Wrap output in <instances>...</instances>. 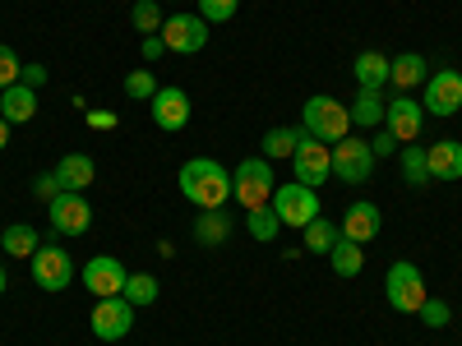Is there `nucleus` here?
Segmentation results:
<instances>
[{
	"instance_id": "obj_24",
	"label": "nucleus",
	"mask_w": 462,
	"mask_h": 346,
	"mask_svg": "<svg viewBox=\"0 0 462 346\" xmlns=\"http://www.w3.org/2000/svg\"><path fill=\"white\" fill-rule=\"evenodd\" d=\"M352 74H356V84H361V88L383 93V84H389V56H379V51H361V56L352 60Z\"/></svg>"
},
{
	"instance_id": "obj_40",
	"label": "nucleus",
	"mask_w": 462,
	"mask_h": 346,
	"mask_svg": "<svg viewBox=\"0 0 462 346\" xmlns=\"http://www.w3.org/2000/svg\"><path fill=\"white\" fill-rule=\"evenodd\" d=\"M162 51H167V47H162V37H158V32L143 37V47H139V56H143V60H158Z\"/></svg>"
},
{
	"instance_id": "obj_8",
	"label": "nucleus",
	"mask_w": 462,
	"mask_h": 346,
	"mask_svg": "<svg viewBox=\"0 0 462 346\" xmlns=\"http://www.w3.org/2000/svg\"><path fill=\"white\" fill-rule=\"evenodd\" d=\"M291 171H296L300 185L319 189V185L333 176V148H328L324 139H315V134H305V139L296 143V152H291Z\"/></svg>"
},
{
	"instance_id": "obj_20",
	"label": "nucleus",
	"mask_w": 462,
	"mask_h": 346,
	"mask_svg": "<svg viewBox=\"0 0 462 346\" xmlns=\"http://www.w3.org/2000/svg\"><path fill=\"white\" fill-rule=\"evenodd\" d=\"M56 176H60V185H65V189H74V195H84V189L93 185V176H97V167H93L88 152H65L60 167H56Z\"/></svg>"
},
{
	"instance_id": "obj_16",
	"label": "nucleus",
	"mask_w": 462,
	"mask_h": 346,
	"mask_svg": "<svg viewBox=\"0 0 462 346\" xmlns=\"http://www.w3.org/2000/svg\"><path fill=\"white\" fill-rule=\"evenodd\" d=\"M379 226H383L379 204H365V199H361V204H352V208L342 213V226H337V231H342L346 241H356V245H370V241L379 236Z\"/></svg>"
},
{
	"instance_id": "obj_41",
	"label": "nucleus",
	"mask_w": 462,
	"mask_h": 346,
	"mask_svg": "<svg viewBox=\"0 0 462 346\" xmlns=\"http://www.w3.org/2000/svg\"><path fill=\"white\" fill-rule=\"evenodd\" d=\"M5 148H10V121L0 115V152H5Z\"/></svg>"
},
{
	"instance_id": "obj_18",
	"label": "nucleus",
	"mask_w": 462,
	"mask_h": 346,
	"mask_svg": "<svg viewBox=\"0 0 462 346\" xmlns=\"http://www.w3.org/2000/svg\"><path fill=\"white\" fill-rule=\"evenodd\" d=\"M426 79H430V65H426V56L402 51V56H393V60H389V84H393L398 93H411L416 84H426Z\"/></svg>"
},
{
	"instance_id": "obj_34",
	"label": "nucleus",
	"mask_w": 462,
	"mask_h": 346,
	"mask_svg": "<svg viewBox=\"0 0 462 346\" xmlns=\"http://www.w3.org/2000/svg\"><path fill=\"white\" fill-rule=\"evenodd\" d=\"M236 10H241V0H199V19L208 23H226Z\"/></svg>"
},
{
	"instance_id": "obj_17",
	"label": "nucleus",
	"mask_w": 462,
	"mask_h": 346,
	"mask_svg": "<svg viewBox=\"0 0 462 346\" xmlns=\"http://www.w3.org/2000/svg\"><path fill=\"white\" fill-rule=\"evenodd\" d=\"M426 167H430V180H462V143L457 139H435L426 148Z\"/></svg>"
},
{
	"instance_id": "obj_5",
	"label": "nucleus",
	"mask_w": 462,
	"mask_h": 346,
	"mask_svg": "<svg viewBox=\"0 0 462 346\" xmlns=\"http://www.w3.org/2000/svg\"><path fill=\"white\" fill-rule=\"evenodd\" d=\"M383 296H389V305L398 314H416L420 305H426V278H420V268L416 263H407V259H398L393 268H389V278H383Z\"/></svg>"
},
{
	"instance_id": "obj_15",
	"label": "nucleus",
	"mask_w": 462,
	"mask_h": 346,
	"mask_svg": "<svg viewBox=\"0 0 462 346\" xmlns=\"http://www.w3.org/2000/svg\"><path fill=\"white\" fill-rule=\"evenodd\" d=\"M125 282H130V273L121 268V259L97 254V259H88V263H84V287H88L97 300H106V296H121V291H125Z\"/></svg>"
},
{
	"instance_id": "obj_31",
	"label": "nucleus",
	"mask_w": 462,
	"mask_h": 346,
	"mask_svg": "<svg viewBox=\"0 0 462 346\" xmlns=\"http://www.w3.org/2000/svg\"><path fill=\"white\" fill-rule=\"evenodd\" d=\"M130 19H134V28L143 32V37H152V32H162V10H158V0H134V10H130Z\"/></svg>"
},
{
	"instance_id": "obj_10",
	"label": "nucleus",
	"mask_w": 462,
	"mask_h": 346,
	"mask_svg": "<svg viewBox=\"0 0 462 346\" xmlns=\"http://www.w3.org/2000/svg\"><path fill=\"white\" fill-rule=\"evenodd\" d=\"M88 323H93V337H97V341H121V337H130V328H134V305H130L125 296H106V300L93 305Z\"/></svg>"
},
{
	"instance_id": "obj_27",
	"label": "nucleus",
	"mask_w": 462,
	"mask_h": 346,
	"mask_svg": "<svg viewBox=\"0 0 462 346\" xmlns=\"http://www.w3.org/2000/svg\"><path fill=\"white\" fill-rule=\"evenodd\" d=\"M337 241H342V231H337V222H328L324 213L305 226V254H328Z\"/></svg>"
},
{
	"instance_id": "obj_35",
	"label": "nucleus",
	"mask_w": 462,
	"mask_h": 346,
	"mask_svg": "<svg viewBox=\"0 0 462 346\" xmlns=\"http://www.w3.org/2000/svg\"><path fill=\"white\" fill-rule=\"evenodd\" d=\"M32 195L42 199V204H51V199H60V195H65V185H60V176H56V171H42V176H32Z\"/></svg>"
},
{
	"instance_id": "obj_19",
	"label": "nucleus",
	"mask_w": 462,
	"mask_h": 346,
	"mask_svg": "<svg viewBox=\"0 0 462 346\" xmlns=\"http://www.w3.org/2000/svg\"><path fill=\"white\" fill-rule=\"evenodd\" d=\"M0 115H5L10 125H28L37 115V88H28V84L5 88V93H0Z\"/></svg>"
},
{
	"instance_id": "obj_26",
	"label": "nucleus",
	"mask_w": 462,
	"mask_h": 346,
	"mask_svg": "<svg viewBox=\"0 0 462 346\" xmlns=\"http://www.w3.org/2000/svg\"><path fill=\"white\" fill-rule=\"evenodd\" d=\"M328 263H333V273H337V278H356L361 268H365V250H361L356 241H346V236H342V241L328 250Z\"/></svg>"
},
{
	"instance_id": "obj_38",
	"label": "nucleus",
	"mask_w": 462,
	"mask_h": 346,
	"mask_svg": "<svg viewBox=\"0 0 462 346\" xmlns=\"http://www.w3.org/2000/svg\"><path fill=\"white\" fill-rule=\"evenodd\" d=\"M84 121H88L93 130H116V111H106V106H84Z\"/></svg>"
},
{
	"instance_id": "obj_30",
	"label": "nucleus",
	"mask_w": 462,
	"mask_h": 346,
	"mask_svg": "<svg viewBox=\"0 0 462 346\" xmlns=\"http://www.w3.org/2000/svg\"><path fill=\"white\" fill-rule=\"evenodd\" d=\"M121 296L134 305V310H139V305H158V278H152V273H130Z\"/></svg>"
},
{
	"instance_id": "obj_12",
	"label": "nucleus",
	"mask_w": 462,
	"mask_h": 346,
	"mask_svg": "<svg viewBox=\"0 0 462 346\" xmlns=\"http://www.w3.org/2000/svg\"><path fill=\"white\" fill-rule=\"evenodd\" d=\"M420 125H426V106H420L411 93L389 97V106H383V130H389L398 143H416L420 139Z\"/></svg>"
},
{
	"instance_id": "obj_14",
	"label": "nucleus",
	"mask_w": 462,
	"mask_h": 346,
	"mask_svg": "<svg viewBox=\"0 0 462 346\" xmlns=\"http://www.w3.org/2000/svg\"><path fill=\"white\" fill-rule=\"evenodd\" d=\"M148 111H152V125H158V130L180 134L189 125V93L185 88H158L152 102H148Z\"/></svg>"
},
{
	"instance_id": "obj_1",
	"label": "nucleus",
	"mask_w": 462,
	"mask_h": 346,
	"mask_svg": "<svg viewBox=\"0 0 462 346\" xmlns=\"http://www.w3.org/2000/svg\"><path fill=\"white\" fill-rule=\"evenodd\" d=\"M176 185L195 208H226V199H231V171L213 158H189L180 167Z\"/></svg>"
},
{
	"instance_id": "obj_32",
	"label": "nucleus",
	"mask_w": 462,
	"mask_h": 346,
	"mask_svg": "<svg viewBox=\"0 0 462 346\" xmlns=\"http://www.w3.org/2000/svg\"><path fill=\"white\" fill-rule=\"evenodd\" d=\"M152 93H158V79H152L148 69H130V74H125V97H134V102H152Z\"/></svg>"
},
{
	"instance_id": "obj_29",
	"label": "nucleus",
	"mask_w": 462,
	"mask_h": 346,
	"mask_svg": "<svg viewBox=\"0 0 462 346\" xmlns=\"http://www.w3.org/2000/svg\"><path fill=\"white\" fill-rule=\"evenodd\" d=\"M245 231H250L259 245H268V241H273L278 231H282V222H278L273 208H250V213H245Z\"/></svg>"
},
{
	"instance_id": "obj_7",
	"label": "nucleus",
	"mask_w": 462,
	"mask_h": 346,
	"mask_svg": "<svg viewBox=\"0 0 462 346\" xmlns=\"http://www.w3.org/2000/svg\"><path fill=\"white\" fill-rule=\"evenodd\" d=\"M420 106H426V115H457L462 111V69H453V65L435 69L420 84Z\"/></svg>"
},
{
	"instance_id": "obj_42",
	"label": "nucleus",
	"mask_w": 462,
	"mask_h": 346,
	"mask_svg": "<svg viewBox=\"0 0 462 346\" xmlns=\"http://www.w3.org/2000/svg\"><path fill=\"white\" fill-rule=\"evenodd\" d=\"M5 287H10V282H5V268H0V296H5Z\"/></svg>"
},
{
	"instance_id": "obj_13",
	"label": "nucleus",
	"mask_w": 462,
	"mask_h": 346,
	"mask_svg": "<svg viewBox=\"0 0 462 346\" xmlns=\"http://www.w3.org/2000/svg\"><path fill=\"white\" fill-rule=\"evenodd\" d=\"M47 213H51L56 236H84V231L93 226V208H88V199H84V195H74V189H65L60 199H51Z\"/></svg>"
},
{
	"instance_id": "obj_3",
	"label": "nucleus",
	"mask_w": 462,
	"mask_h": 346,
	"mask_svg": "<svg viewBox=\"0 0 462 346\" xmlns=\"http://www.w3.org/2000/svg\"><path fill=\"white\" fill-rule=\"evenodd\" d=\"M300 130H305V134H315V139H324V143L333 148L337 139H346V134H352V111H346L337 97L319 93V97H310V102H305Z\"/></svg>"
},
{
	"instance_id": "obj_33",
	"label": "nucleus",
	"mask_w": 462,
	"mask_h": 346,
	"mask_svg": "<svg viewBox=\"0 0 462 346\" xmlns=\"http://www.w3.org/2000/svg\"><path fill=\"white\" fill-rule=\"evenodd\" d=\"M19 74H23V60L14 56V47L0 42V93L14 88V84H19Z\"/></svg>"
},
{
	"instance_id": "obj_4",
	"label": "nucleus",
	"mask_w": 462,
	"mask_h": 346,
	"mask_svg": "<svg viewBox=\"0 0 462 346\" xmlns=\"http://www.w3.org/2000/svg\"><path fill=\"white\" fill-rule=\"evenodd\" d=\"M278 213V222L282 226H296V231H305L324 208H319V189H310V185H300V180H291V185H278L273 189V204H268Z\"/></svg>"
},
{
	"instance_id": "obj_36",
	"label": "nucleus",
	"mask_w": 462,
	"mask_h": 346,
	"mask_svg": "<svg viewBox=\"0 0 462 346\" xmlns=\"http://www.w3.org/2000/svg\"><path fill=\"white\" fill-rule=\"evenodd\" d=\"M416 319L426 323V328H444V323H448V305H444V300H435V296H426V305L416 310Z\"/></svg>"
},
{
	"instance_id": "obj_2",
	"label": "nucleus",
	"mask_w": 462,
	"mask_h": 346,
	"mask_svg": "<svg viewBox=\"0 0 462 346\" xmlns=\"http://www.w3.org/2000/svg\"><path fill=\"white\" fill-rule=\"evenodd\" d=\"M273 189H278V180H273V162L268 158H245L236 171H231V199H236L245 213L273 204Z\"/></svg>"
},
{
	"instance_id": "obj_25",
	"label": "nucleus",
	"mask_w": 462,
	"mask_h": 346,
	"mask_svg": "<svg viewBox=\"0 0 462 346\" xmlns=\"http://www.w3.org/2000/svg\"><path fill=\"white\" fill-rule=\"evenodd\" d=\"M398 167H402V180H407L411 189H420V185H430V167H426V148H420V143H402V148H398Z\"/></svg>"
},
{
	"instance_id": "obj_9",
	"label": "nucleus",
	"mask_w": 462,
	"mask_h": 346,
	"mask_svg": "<svg viewBox=\"0 0 462 346\" xmlns=\"http://www.w3.org/2000/svg\"><path fill=\"white\" fill-rule=\"evenodd\" d=\"M333 176L346 180V185H365L374 176V152H370V139H337L333 143Z\"/></svg>"
},
{
	"instance_id": "obj_28",
	"label": "nucleus",
	"mask_w": 462,
	"mask_h": 346,
	"mask_svg": "<svg viewBox=\"0 0 462 346\" xmlns=\"http://www.w3.org/2000/svg\"><path fill=\"white\" fill-rule=\"evenodd\" d=\"M300 139H305V130H291V125H273V130L263 134V158H268V162H273V158H291Z\"/></svg>"
},
{
	"instance_id": "obj_22",
	"label": "nucleus",
	"mask_w": 462,
	"mask_h": 346,
	"mask_svg": "<svg viewBox=\"0 0 462 346\" xmlns=\"http://www.w3.org/2000/svg\"><path fill=\"white\" fill-rule=\"evenodd\" d=\"M0 250H5L10 259H32L37 250H42V236H37V226H28V222H14V226H5V231H0Z\"/></svg>"
},
{
	"instance_id": "obj_11",
	"label": "nucleus",
	"mask_w": 462,
	"mask_h": 346,
	"mask_svg": "<svg viewBox=\"0 0 462 346\" xmlns=\"http://www.w3.org/2000/svg\"><path fill=\"white\" fill-rule=\"evenodd\" d=\"M162 47L167 51H176V56H195V51H204L208 47V19H199V14H171L167 23H162Z\"/></svg>"
},
{
	"instance_id": "obj_39",
	"label": "nucleus",
	"mask_w": 462,
	"mask_h": 346,
	"mask_svg": "<svg viewBox=\"0 0 462 346\" xmlns=\"http://www.w3.org/2000/svg\"><path fill=\"white\" fill-rule=\"evenodd\" d=\"M19 84H28V88H42V84H47V65H23Z\"/></svg>"
},
{
	"instance_id": "obj_37",
	"label": "nucleus",
	"mask_w": 462,
	"mask_h": 346,
	"mask_svg": "<svg viewBox=\"0 0 462 346\" xmlns=\"http://www.w3.org/2000/svg\"><path fill=\"white\" fill-rule=\"evenodd\" d=\"M398 148H402V143H398V139H393L389 130H379V134L370 139V152H374V162H383V158H398Z\"/></svg>"
},
{
	"instance_id": "obj_23",
	"label": "nucleus",
	"mask_w": 462,
	"mask_h": 346,
	"mask_svg": "<svg viewBox=\"0 0 462 346\" xmlns=\"http://www.w3.org/2000/svg\"><path fill=\"white\" fill-rule=\"evenodd\" d=\"M383 106H389V97H383V93L361 88L356 102L346 106V111H352V125H361V130H379V125H383Z\"/></svg>"
},
{
	"instance_id": "obj_21",
	"label": "nucleus",
	"mask_w": 462,
	"mask_h": 346,
	"mask_svg": "<svg viewBox=\"0 0 462 346\" xmlns=\"http://www.w3.org/2000/svg\"><path fill=\"white\" fill-rule=\"evenodd\" d=\"M195 241H199L204 250L226 245V241H231V217H226L222 208H204V213L195 217Z\"/></svg>"
},
{
	"instance_id": "obj_6",
	"label": "nucleus",
	"mask_w": 462,
	"mask_h": 346,
	"mask_svg": "<svg viewBox=\"0 0 462 346\" xmlns=\"http://www.w3.org/2000/svg\"><path fill=\"white\" fill-rule=\"evenodd\" d=\"M28 273H32V282L42 287V291L56 296V291H65L74 282V259H69V250H60L56 241H47L42 250L28 259Z\"/></svg>"
}]
</instances>
